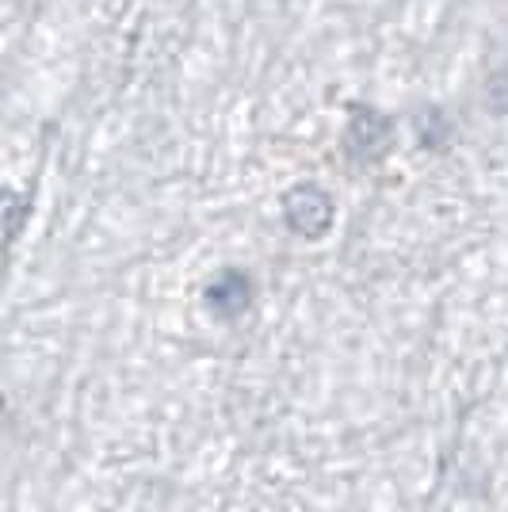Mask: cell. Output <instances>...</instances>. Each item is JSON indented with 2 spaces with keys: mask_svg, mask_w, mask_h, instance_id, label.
<instances>
[{
  "mask_svg": "<svg viewBox=\"0 0 508 512\" xmlns=\"http://www.w3.org/2000/svg\"><path fill=\"white\" fill-rule=\"evenodd\" d=\"M256 299L253 276L245 268H218L207 287H203V306L211 310L218 321H237L241 314H249V306Z\"/></svg>",
  "mask_w": 508,
  "mask_h": 512,
  "instance_id": "cell-3",
  "label": "cell"
},
{
  "mask_svg": "<svg viewBox=\"0 0 508 512\" xmlns=\"http://www.w3.org/2000/svg\"><path fill=\"white\" fill-rule=\"evenodd\" d=\"M4 211H8V245H12V241L20 237V222L27 218L31 207H27V203L20 207V195L12 192V188H4Z\"/></svg>",
  "mask_w": 508,
  "mask_h": 512,
  "instance_id": "cell-5",
  "label": "cell"
},
{
  "mask_svg": "<svg viewBox=\"0 0 508 512\" xmlns=\"http://www.w3.org/2000/svg\"><path fill=\"white\" fill-rule=\"evenodd\" d=\"M417 138H421L428 150H444L447 138H451V123L444 119V111L440 107H424L421 115H417Z\"/></svg>",
  "mask_w": 508,
  "mask_h": 512,
  "instance_id": "cell-4",
  "label": "cell"
},
{
  "mask_svg": "<svg viewBox=\"0 0 508 512\" xmlns=\"http://www.w3.org/2000/svg\"><path fill=\"white\" fill-rule=\"evenodd\" d=\"M337 222V203L318 180H302L283 195V226L298 241H321Z\"/></svg>",
  "mask_w": 508,
  "mask_h": 512,
  "instance_id": "cell-1",
  "label": "cell"
},
{
  "mask_svg": "<svg viewBox=\"0 0 508 512\" xmlns=\"http://www.w3.org/2000/svg\"><path fill=\"white\" fill-rule=\"evenodd\" d=\"M394 146V119L371 104H356L344 127V150L356 165H379Z\"/></svg>",
  "mask_w": 508,
  "mask_h": 512,
  "instance_id": "cell-2",
  "label": "cell"
}]
</instances>
